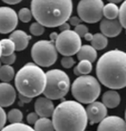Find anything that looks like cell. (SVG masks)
I'll list each match as a JSON object with an SVG mask.
<instances>
[{
    "label": "cell",
    "instance_id": "obj_45",
    "mask_svg": "<svg viewBox=\"0 0 126 131\" xmlns=\"http://www.w3.org/2000/svg\"><path fill=\"white\" fill-rule=\"evenodd\" d=\"M84 131H85V130H84Z\"/></svg>",
    "mask_w": 126,
    "mask_h": 131
},
{
    "label": "cell",
    "instance_id": "obj_27",
    "mask_svg": "<svg viewBox=\"0 0 126 131\" xmlns=\"http://www.w3.org/2000/svg\"><path fill=\"white\" fill-rule=\"evenodd\" d=\"M17 16H18V19H20V21H22L24 23H28L32 18V13H31V10L29 9L23 8L18 12Z\"/></svg>",
    "mask_w": 126,
    "mask_h": 131
},
{
    "label": "cell",
    "instance_id": "obj_42",
    "mask_svg": "<svg viewBox=\"0 0 126 131\" xmlns=\"http://www.w3.org/2000/svg\"><path fill=\"white\" fill-rule=\"evenodd\" d=\"M73 72H74L75 75H77V76H80V75H81V74H80V72H79V70H78L77 67H75L74 69H73Z\"/></svg>",
    "mask_w": 126,
    "mask_h": 131
},
{
    "label": "cell",
    "instance_id": "obj_3",
    "mask_svg": "<svg viewBox=\"0 0 126 131\" xmlns=\"http://www.w3.org/2000/svg\"><path fill=\"white\" fill-rule=\"evenodd\" d=\"M54 131H84L87 125L85 108L77 101H64L52 113Z\"/></svg>",
    "mask_w": 126,
    "mask_h": 131
},
{
    "label": "cell",
    "instance_id": "obj_38",
    "mask_svg": "<svg viewBox=\"0 0 126 131\" xmlns=\"http://www.w3.org/2000/svg\"><path fill=\"white\" fill-rule=\"evenodd\" d=\"M2 1L9 5H16V4L20 3L22 0H2Z\"/></svg>",
    "mask_w": 126,
    "mask_h": 131
},
{
    "label": "cell",
    "instance_id": "obj_23",
    "mask_svg": "<svg viewBox=\"0 0 126 131\" xmlns=\"http://www.w3.org/2000/svg\"><path fill=\"white\" fill-rule=\"evenodd\" d=\"M0 46H1V55H10L15 51L14 43L10 38H4L0 40Z\"/></svg>",
    "mask_w": 126,
    "mask_h": 131
},
{
    "label": "cell",
    "instance_id": "obj_13",
    "mask_svg": "<svg viewBox=\"0 0 126 131\" xmlns=\"http://www.w3.org/2000/svg\"><path fill=\"white\" fill-rule=\"evenodd\" d=\"M122 26L118 19H102L100 24V30L104 36L106 37H117L120 35Z\"/></svg>",
    "mask_w": 126,
    "mask_h": 131
},
{
    "label": "cell",
    "instance_id": "obj_35",
    "mask_svg": "<svg viewBox=\"0 0 126 131\" xmlns=\"http://www.w3.org/2000/svg\"><path fill=\"white\" fill-rule=\"evenodd\" d=\"M68 24L70 25V26H77V25H79V24H81L82 20L79 18L78 16H70L69 18H68Z\"/></svg>",
    "mask_w": 126,
    "mask_h": 131
},
{
    "label": "cell",
    "instance_id": "obj_8",
    "mask_svg": "<svg viewBox=\"0 0 126 131\" xmlns=\"http://www.w3.org/2000/svg\"><path fill=\"white\" fill-rule=\"evenodd\" d=\"M54 45L57 51L63 56H73L81 48L82 39L74 30H64L58 34Z\"/></svg>",
    "mask_w": 126,
    "mask_h": 131
},
{
    "label": "cell",
    "instance_id": "obj_1",
    "mask_svg": "<svg viewBox=\"0 0 126 131\" xmlns=\"http://www.w3.org/2000/svg\"><path fill=\"white\" fill-rule=\"evenodd\" d=\"M98 81L110 89H121L126 85V53L112 49L104 53L96 67Z\"/></svg>",
    "mask_w": 126,
    "mask_h": 131
},
{
    "label": "cell",
    "instance_id": "obj_41",
    "mask_svg": "<svg viewBox=\"0 0 126 131\" xmlns=\"http://www.w3.org/2000/svg\"><path fill=\"white\" fill-rule=\"evenodd\" d=\"M109 3H114V4H118V3H120V2H122V0H107Z\"/></svg>",
    "mask_w": 126,
    "mask_h": 131
},
{
    "label": "cell",
    "instance_id": "obj_5",
    "mask_svg": "<svg viewBox=\"0 0 126 131\" xmlns=\"http://www.w3.org/2000/svg\"><path fill=\"white\" fill-rule=\"evenodd\" d=\"M100 85L96 77L80 75L71 85L72 96L81 104H90L96 101L100 94Z\"/></svg>",
    "mask_w": 126,
    "mask_h": 131
},
{
    "label": "cell",
    "instance_id": "obj_28",
    "mask_svg": "<svg viewBox=\"0 0 126 131\" xmlns=\"http://www.w3.org/2000/svg\"><path fill=\"white\" fill-rule=\"evenodd\" d=\"M29 31L34 36H40L45 32V27L38 22H34L29 27Z\"/></svg>",
    "mask_w": 126,
    "mask_h": 131
},
{
    "label": "cell",
    "instance_id": "obj_20",
    "mask_svg": "<svg viewBox=\"0 0 126 131\" xmlns=\"http://www.w3.org/2000/svg\"><path fill=\"white\" fill-rule=\"evenodd\" d=\"M35 131H54L53 124L52 121L49 118L45 117H40L34 124V128Z\"/></svg>",
    "mask_w": 126,
    "mask_h": 131
},
{
    "label": "cell",
    "instance_id": "obj_26",
    "mask_svg": "<svg viewBox=\"0 0 126 131\" xmlns=\"http://www.w3.org/2000/svg\"><path fill=\"white\" fill-rule=\"evenodd\" d=\"M77 69L81 75H87L92 71V63L87 60H80V62L77 66Z\"/></svg>",
    "mask_w": 126,
    "mask_h": 131
},
{
    "label": "cell",
    "instance_id": "obj_30",
    "mask_svg": "<svg viewBox=\"0 0 126 131\" xmlns=\"http://www.w3.org/2000/svg\"><path fill=\"white\" fill-rule=\"evenodd\" d=\"M61 65L65 69H71L75 65V60L72 56H64L61 60Z\"/></svg>",
    "mask_w": 126,
    "mask_h": 131
},
{
    "label": "cell",
    "instance_id": "obj_17",
    "mask_svg": "<svg viewBox=\"0 0 126 131\" xmlns=\"http://www.w3.org/2000/svg\"><path fill=\"white\" fill-rule=\"evenodd\" d=\"M101 101L106 108H115L120 104V95L117 89H109L104 93Z\"/></svg>",
    "mask_w": 126,
    "mask_h": 131
},
{
    "label": "cell",
    "instance_id": "obj_25",
    "mask_svg": "<svg viewBox=\"0 0 126 131\" xmlns=\"http://www.w3.org/2000/svg\"><path fill=\"white\" fill-rule=\"evenodd\" d=\"M7 120L10 124H17L21 123L23 120V112L18 108H13L7 114Z\"/></svg>",
    "mask_w": 126,
    "mask_h": 131
},
{
    "label": "cell",
    "instance_id": "obj_12",
    "mask_svg": "<svg viewBox=\"0 0 126 131\" xmlns=\"http://www.w3.org/2000/svg\"><path fill=\"white\" fill-rule=\"evenodd\" d=\"M99 124L97 131H126L125 122L118 116H106Z\"/></svg>",
    "mask_w": 126,
    "mask_h": 131
},
{
    "label": "cell",
    "instance_id": "obj_40",
    "mask_svg": "<svg viewBox=\"0 0 126 131\" xmlns=\"http://www.w3.org/2000/svg\"><path fill=\"white\" fill-rule=\"evenodd\" d=\"M92 37H93V34H92V33H90L89 31H88L87 33H85V34H84V38L86 40V41H91Z\"/></svg>",
    "mask_w": 126,
    "mask_h": 131
},
{
    "label": "cell",
    "instance_id": "obj_15",
    "mask_svg": "<svg viewBox=\"0 0 126 131\" xmlns=\"http://www.w3.org/2000/svg\"><path fill=\"white\" fill-rule=\"evenodd\" d=\"M54 108V104L52 100L47 98L45 96L39 97L34 104V109L39 117H45V118L51 117Z\"/></svg>",
    "mask_w": 126,
    "mask_h": 131
},
{
    "label": "cell",
    "instance_id": "obj_22",
    "mask_svg": "<svg viewBox=\"0 0 126 131\" xmlns=\"http://www.w3.org/2000/svg\"><path fill=\"white\" fill-rule=\"evenodd\" d=\"M119 13V7L117 4L108 3L104 6L102 9V16H104L106 19H117Z\"/></svg>",
    "mask_w": 126,
    "mask_h": 131
},
{
    "label": "cell",
    "instance_id": "obj_21",
    "mask_svg": "<svg viewBox=\"0 0 126 131\" xmlns=\"http://www.w3.org/2000/svg\"><path fill=\"white\" fill-rule=\"evenodd\" d=\"M15 76L14 69L10 65H2L0 67V80L2 82H10Z\"/></svg>",
    "mask_w": 126,
    "mask_h": 131
},
{
    "label": "cell",
    "instance_id": "obj_16",
    "mask_svg": "<svg viewBox=\"0 0 126 131\" xmlns=\"http://www.w3.org/2000/svg\"><path fill=\"white\" fill-rule=\"evenodd\" d=\"M9 38L14 43L15 50L16 51H22V50L28 48L29 41L31 39V36L28 35V33H26L24 30H17L12 31Z\"/></svg>",
    "mask_w": 126,
    "mask_h": 131
},
{
    "label": "cell",
    "instance_id": "obj_29",
    "mask_svg": "<svg viewBox=\"0 0 126 131\" xmlns=\"http://www.w3.org/2000/svg\"><path fill=\"white\" fill-rule=\"evenodd\" d=\"M118 16H119V21L121 24L122 28H126V3L125 2H122L121 6L119 8Z\"/></svg>",
    "mask_w": 126,
    "mask_h": 131
},
{
    "label": "cell",
    "instance_id": "obj_6",
    "mask_svg": "<svg viewBox=\"0 0 126 131\" xmlns=\"http://www.w3.org/2000/svg\"><path fill=\"white\" fill-rule=\"evenodd\" d=\"M70 89V79L64 70L50 69L45 72V85L43 94L50 100L63 99Z\"/></svg>",
    "mask_w": 126,
    "mask_h": 131
},
{
    "label": "cell",
    "instance_id": "obj_14",
    "mask_svg": "<svg viewBox=\"0 0 126 131\" xmlns=\"http://www.w3.org/2000/svg\"><path fill=\"white\" fill-rule=\"evenodd\" d=\"M16 99L15 89L9 83H0V106L8 107L10 106Z\"/></svg>",
    "mask_w": 126,
    "mask_h": 131
},
{
    "label": "cell",
    "instance_id": "obj_4",
    "mask_svg": "<svg viewBox=\"0 0 126 131\" xmlns=\"http://www.w3.org/2000/svg\"><path fill=\"white\" fill-rule=\"evenodd\" d=\"M15 88L19 94L34 98L41 95L45 85V72L34 63H28L14 76Z\"/></svg>",
    "mask_w": 126,
    "mask_h": 131
},
{
    "label": "cell",
    "instance_id": "obj_19",
    "mask_svg": "<svg viewBox=\"0 0 126 131\" xmlns=\"http://www.w3.org/2000/svg\"><path fill=\"white\" fill-rule=\"evenodd\" d=\"M91 45L96 50H101L104 49L108 45V39L106 36H104L102 33H96L93 34V37L91 39Z\"/></svg>",
    "mask_w": 126,
    "mask_h": 131
},
{
    "label": "cell",
    "instance_id": "obj_9",
    "mask_svg": "<svg viewBox=\"0 0 126 131\" xmlns=\"http://www.w3.org/2000/svg\"><path fill=\"white\" fill-rule=\"evenodd\" d=\"M102 0H81L77 6L79 18L85 23H97L102 18Z\"/></svg>",
    "mask_w": 126,
    "mask_h": 131
},
{
    "label": "cell",
    "instance_id": "obj_24",
    "mask_svg": "<svg viewBox=\"0 0 126 131\" xmlns=\"http://www.w3.org/2000/svg\"><path fill=\"white\" fill-rule=\"evenodd\" d=\"M0 131H35L30 125H28L23 123L17 124H10V125L4 126Z\"/></svg>",
    "mask_w": 126,
    "mask_h": 131
},
{
    "label": "cell",
    "instance_id": "obj_33",
    "mask_svg": "<svg viewBox=\"0 0 126 131\" xmlns=\"http://www.w3.org/2000/svg\"><path fill=\"white\" fill-rule=\"evenodd\" d=\"M7 122V113L5 112L4 108L0 106V130L5 126Z\"/></svg>",
    "mask_w": 126,
    "mask_h": 131
},
{
    "label": "cell",
    "instance_id": "obj_34",
    "mask_svg": "<svg viewBox=\"0 0 126 131\" xmlns=\"http://www.w3.org/2000/svg\"><path fill=\"white\" fill-rule=\"evenodd\" d=\"M39 116L36 114V112H30L27 116V122L29 123V125H34L35 122L38 120Z\"/></svg>",
    "mask_w": 126,
    "mask_h": 131
},
{
    "label": "cell",
    "instance_id": "obj_2",
    "mask_svg": "<svg viewBox=\"0 0 126 131\" xmlns=\"http://www.w3.org/2000/svg\"><path fill=\"white\" fill-rule=\"evenodd\" d=\"M30 10L36 22L47 28H56L72 14V0H31Z\"/></svg>",
    "mask_w": 126,
    "mask_h": 131
},
{
    "label": "cell",
    "instance_id": "obj_36",
    "mask_svg": "<svg viewBox=\"0 0 126 131\" xmlns=\"http://www.w3.org/2000/svg\"><path fill=\"white\" fill-rule=\"evenodd\" d=\"M19 100L20 102H22L23 104H28V103H30L32 98H29V97H27V96H24L22 94H19Z\"/></svg>",
    "mask_w": 126,
    "mask_h": 131
},
{
    "label": "cell",
    "instance_id": "obj_18",
    "mask_svg": "<svg viewBox=\"0 0 126 131\" xmlns=\"http://www.w3.org/2000/svg\"><path fill=\"white\" fill-rule=\"evenodd\" d=\"M76 54H77L79 60H87V61H90L91 63L96 61L98 55L97 50L90 45L81 46L80 49L78 50V52Z\"/></svg>",
    "mask_w": 126,
    "mask_h": 131
},
{
    "label": "cell",
    "instance_id": "obj_43",
    "mask_svg": "<svg viewBox=\"0 0 126 131\" xmlns=\"http://www.w3.org/2000/svg\"><path fill=\"white\" fill-rule=\"evenodd\" d=\"M0 56H1V46H0Z\"/></svg>",
    "mask_w": 126,
    "mask_h": 131
},
{
    "label": "cell",
    "instance_id": "obj_7",
    "mask_svg": "<svg viewBox=\"0 0 126 131\" xmlns=\"http://www.w3.org/2000/svg\"><path fill=\"white\" fill-rule=\"evenodd\" d=\"M58 51L54 42L49 40H40L33 44L31 48V58L34 64L39 67L49 68L57 61Z\"/></svg>",
    "mask_w": 126,
    "mask_h": 131
},
{
    "label": "cell",
    "instance_id": "obj_32",
    "mask_svg": "<svg viewBox=\"0 0 126 131\" xmlns=\"http://www.w3.org/2000/svg\"><path fill=\"white\" fill-rule=\"evenodd\" d=\"M74 31L77 33L80 37H84L85 33L88 32V28L84 24H79L77 26H75Z\"/></svg>",
    "mask_w": 126,
    "mask_h": 131
},
{
    "label": "cell",
    "instance_id": "obj_10",
    "mask_svg": "<svg viewBox=\"0 0 126 131\" xmlns=\"http://www.w3.org/2000/svg\"><path fill=\"white\" fill-rule=\"evenodd\" d=\"M18 25L16 12L10 7H0V33L7 34L15 30Z\"/></svg>",
    "mask_w": 126,
    "mask_h": 131
},
{
    "label": "cell",
    "instance_id": "obj_37",
    "mask_svg": "<svg viewBox=\"0 0 126 131\" xmlns=\"http://www.w3.org/2000/svg\"><path fill=\"white\" fill-rule=\"evenodd\" d=\"M59 30H61V31L70 30V25H69L67 22H65V23H63L62 25H60V26H59Z\"/></svg>",
    "mask_w": 126,
    "mask_h": 131
},
{
    "label": "cell",
    "instance_id": "obj_11",
    "mask_svg": "<svg viewBox=\"0 0 126 131\" xmlns=\"http://www.w3.org/2000/svg\"><path fill=\"white\" fill-rule=\"evenodd\" d=\"M85 112L87 121H89L91 125L99 124L107 116V108L101 102L94 101L88 104L87 107L85 108Z\"/></svg>",
    "mask_w": 126,
    "mask_h": 131
},
{
    "label": "cell",
    "instance_id": "obj_31",
    "mask_svg": "<svg viewBox=\"0 0 126 131\" xmlns=\"http://www.w3.org/2000/svg\"><path fill=\"white\" fill-rule=\"evenodd\" d=\"M16 60V55L13 52L10 55H1L0 56V61L3 65H12L15 62Z\"/></svg>",
    "mask_w": 126,
    "mask_h": 131
},
{
    "label": "cell",
    "instance_id": "obj_39",
    "mask_svg": "<svg viewBox=\"0 0 126 131\" xmlns=\"http://www.w3.org/2000/svg\"><path fill=\"white\" fill-rule=\"evenodd\" d=\"M57 36H58V33L57 32H51L49 34V38H50V41L51 42H55V40L57 38Z\"/></svg>",
    "mask_w": 126,
    "mask_h": 131
},
{
    "label": "cell",
    "instance_id": "obj_44",
    "mask_svg": "<svg viewBox=\"0 0 126 131\" xmlns=\"http://www.w3.org/2000/svg\"><path fill=\"white\" fill-rule=\"evenodd\" d=\"M1 66H2V63H1V61H0V67H1Z\"/></svg>",
    "mask_w": 126,
    "mask_h": 131
}]
</instances>
